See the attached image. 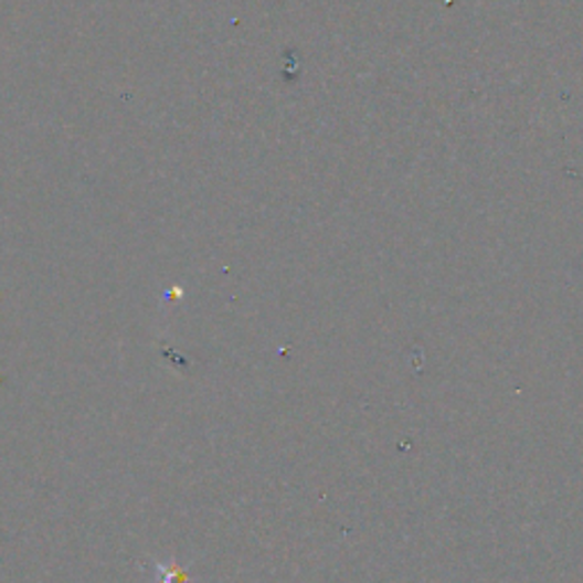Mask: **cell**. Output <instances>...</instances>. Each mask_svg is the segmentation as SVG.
I'll return each instance as SVG.
<instances>
[{"mask_svg":"<svg viewBox=\"0 0 583 583\" xmlns=\"http://www.w3.org/2000/svg\"><path fill=\"white\" fill-rule=\"evenodd\" d=\"M158 574H160V583H186L188 581L182 570L171 568V565H158Z\"/></svg>","mask_w":583,"mask_h":583,"instance_id":"1","label":"cell"}]
</instances>
